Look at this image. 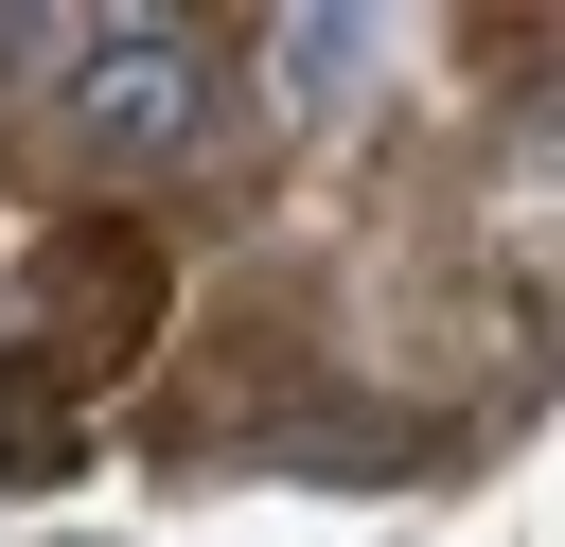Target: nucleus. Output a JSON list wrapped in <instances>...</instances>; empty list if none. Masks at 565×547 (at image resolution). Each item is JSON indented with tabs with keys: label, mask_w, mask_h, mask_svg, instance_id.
<instances>
[{
	"label": "nucleus",
	"mask_w": 565,
	"mask_h": 547,
	"mask_svg": "<svg viewBox=\"0 0 565 547\" xmlns=\"http://www.w3.org/2000/svg\"><path fill=\"white\" fill-rule=\"evenodd\" d=\"M53 106H71L88 159H177L212 124V35L194 18H88V53L53 71Z\"/></svg>",
	"instance_id": "1"
},
{
	"label": "nucleus",
	"mask_w": 565,
	"mask_h": 547,
	"mask_svg": "<svg viewBox=\"0 0 565 547\" xmlns=\"http://www.w3.org/2000/svg\"><path fill=\"white\" fill-rule=\"evenodd\" d=\"M353 71H371V18H265V88L282 106H353Z\"/></svg>",
	"instance_id": "2"
}]
</instances>
